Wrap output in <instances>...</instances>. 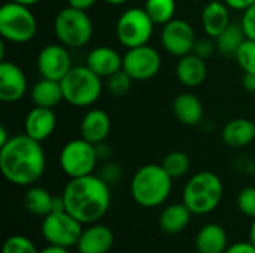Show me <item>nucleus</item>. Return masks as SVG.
Returning a JSON list of instances; mask_svg holds the SVG:
<instances>
[{
  "mask_svg": "<svg viewBox=\"0 0 255 253\" xmlns=\"http://www.w3.org/2000/svg\"><path fill=\"white\" fill-rule=\"evenodd\" d=\"M46 157L40 142L16 134L0 146V170L3 177L16 186H33L45 173Z\"/></svg>",
  "mask_w": 255,
  "mask_h": 253,
  "instance_id": "f257e3e1",
  "label": "nucleus"
},
{
  "mask_svg": "<svg viewBox=\"0 0 255 253\" xmlns=\"http://www.w3.org/2000/svg\"><path fill=\"white\" fill-rule=\"evenodd\" d=\"M100 177L103 180H106L109 185L114 183V182H117L121 177V169H120V166H117L115 163L105 164V167H103V170L100 173Z\"/></svg>",
  "mask_w": 255,
  "mask_h": 253,
  "instance_id": "c9c22d12",
  "label": "nucleus"
},
{
  "mask_svg": "<svg viewBox=\"0 0 255 253\" xmlns=\"http://www.w3.org/2000/svg\"><path fill=\"white\" fill-rule=\"evenodd\" d=\"M58 163L63 173L69 179L93 174L99 163L96 145L82 137L69 140L60 151Z\"/></svg>",
  "mask_w": 255,
  "mask_h": 253,
  "instance_id": "1a4fd4ad",
  "label": "nucleus"
},
{
  "mask_svg": "<svg viewBox=\"0 0 255 253\" xmlns=\"http://www.w3.org/2000/svg\"><path fill=\"white\" fill-rule=\"evenodd\" d=\"M63 98L73 107H90L102 95L103 82L87 66H73L60 81Z\"/></svg>",
  "mask_w": 255,
  "mask_h": 253,
  "instance_id": "423d86ee",
  "label": "nucleus"
},
{
  "mask_svg": "<svg viewBox=\"0 0 255 253\" xmlns=\"http://www.w3.org/2000/svg\"><path fill=\"white\" fill-rule=\"evenodd\" d=\"M103 1H106V3L111 4V6H121V4L127 3L128 0H103Z\"/></svg>",
  "mask_w": 255,
  "mask_h": 253,
  "instance_id": "49530a36",
  "label": "nucleus"
},
{
  "mask_svg": "<svg viewBox=\"0 0 255 253\" xmlns=\"http://www.w3.org/2000/svg\"><path fill=\"white\" fill-rule=\"evenodd\" d=\"M52 30L57 42L69 49L87 46L94 36V24L87 10L72 6L63 7L57 12L52 22Z\"/></svg>",
  "mask_w": 255,
  "mask_h": 253,
  "instance_id": "39448f33",
  "label": "nucleus"
},
{
  "mask_svg": "<svg viewBox=\"0 0 255 253\" xmlns=\"http://www.w3.org/2000/svg\"><path fill=\"white\" fill-rule=\"evenodd\" d=\"M30 98H31V101H33L34 106L54 109L57 104H60L61 101H64L60 81L42 78L40 81H37L31 86V89H30Z\"/></svg>",
  "mask_w": 255,
  "mask_h": 253,
  "instance_id": "393cba45",
  "label": "nucleus"
},
{
  "mask_svg": "<svg viewBox=\"0 0 255 253\" xmlns=\"http://www.w3.org/2000/svg\"><path fill=\"white\" fill-rule=\"evenodd\" d=\"M178 81L187 88L200 86L208 78V66L206 60L197 57L196 54H188L179 58L175 69Z\"/></svg>",
  "mask_w": 255,
  "mask_h": 253,
  "instance_id": "412c9836",
  "label": "nucleus"
},
{
  "mask_svg": "<svg viewBox=\"0 0 255 253\" xmlns=\"http://www.w3.org/2000/svg\"><path fill=\"white\" fill-rule=\"evenodd\" d=\"M235 58L244 73H255V40L245 39L235 54Z\"/></svg>",
  "mask_w": 255,
  "mask_h": 253,
  "instance_id": "c756f323",
  "label": "nucleus"
},
{
  "mask_svg": "<svg viewBox=\"0 0 255 253\" xmlns=\"http://www.w3.org/2000/svg\"><path fill=\"white\" fill-rule=\"evenodd\" d=\"M154 21L145 10V7H128L117 19L115 36L118 42L130 49L142 45H148L154 34Z\"/></svg>",
  "mask_w": 255,
  "mask_h": 253,
  "instance_id": "6e6552de",
  "label": "nucleus"
},
{
  "mask_svg": "<svg viewBox=\"0 0 255 253\" xmlns=\"http://www.w3.org/2000/svg\"><path fill=\"white\" fill-rule=\"evenodd\" d=\"M244 88L248 92H255V73H245L244 75Z\"/></svg>",
  "mask_w": 255,
  "mask_h": 253,
  "instance_id": "a19ab883",
  "label": "nucleus"
},
{
  "mask_svg": "<svg viewBox=\"0 0 255 253\" xmlns=\"http://www.w3.org/2000/svg\"><path fill=\"white\" fill-rule=\"evenodd\" d=\"M172 188L173 179L161 164H145L134 173L130 194L139 206L154 209L167 201Z\"/></svg>",
  "mask_w": 255,
  "mask_h": 253,
  "instance_id": "7ed1b4c3",
  "label": "nucleus"
},
{
  "mask_svg": "<svg viewBox=\"0 0 255 253\" xmlns=\"http://www.w3.org/2000/svg\"><path fill=\"white\" fill-rule=\"evenodd\" d=\"M27 76L19 66L12 61L0 63V100L3 103H16L27 92Z\"/></svg>",
  "mask_w": 255,
  "mask_h": 253,
  "instance_id": "4468645a",
  "label": "nucleus"
},
{
  "mask_svg": "<svg viewBox=\"0 0 255 253\" xmlns=\"http://www.w3.org/2000/svg\"><path fill=\"white\" fill-rule=\"evenodd\" d=\"M114 233L102 224H90L81 234L76 249L78 253H109L114 248Z\"/></svg>",
  "mask_w": 255,
  "mask_h": 253,
  "instance_id": "a211bd4d",
  "label": "nucleus"
},
{
  "mask_svg": "<svg viewBox=\"0 0 255 253\" xmlns=\"http://www.w3.org/2000/svg\"><path fill=\"white\" fill-rule=\"evenodd\" d=\"M241 25L244 28V33H245L247 39L255 40V3L251 7H248L247 10L242 12Z\"/></svg>",
  "mask_w": 255,
  "mask_h": 253,
  "instance_id": "f704fd0d",
  "label": "nucleus"
},
{
  "mask_svg": "<svg viewBox=\"0 0 255 253\" xmlns=\"http://www.w3.org/2000/svg\"><path fill=\"white\" fill-rule=\"evenodd\" d=\"M217 51V45L212 40V37H203V39H197L193 54H196L197 57L203 58V60H209Z\"/></svg>",
  "mask_w": 255,
  "mask_h": 253,
  "instance_id": "72a5a7b5",
  "label": "nucleus"
},
{
  "mask_svg": "<svg viewBox=\"0 0 255 253\" xmlns=\"http://www.w3.org/2000/svg\"><path fill=\"white\" fill-rule=\"evenodd\" d=\"M224 194L223 180L214 171H199L191 176L182 191V203L193 215L212 213L221 203Z\"/></svg>",
  "mask_w": 255,
  "mask_h": 253,
  "instance_id": "20e7f679",
  "label": "nucleus"
},
{
  "mask_svg": "<svg viewBox=\"0 0 255 253\" xmlns=\"http://www.w3.org/2000/svg\"><path fill=\"white\" fill-rule=\"evenodd\" d=\"M82 231V224L66 210L51 212L43 218L40 225L42 237L48 242V245L67 249L76 246Z\"/></svg>",
  "mask_w": 255,
  "mask_h": 253,
  "instance_id": "9d476101",
  "label": "nucleus"
},
{
  "mask_svg": "<svg viewBox=\"0 0 255 253\" xmlns=\"http://www.w3.org/2000/svg\"><path fill=\"white\" fill-rule=\"evenodd\" d=\"M36 66L42 78L61 81L73 67L69 48L61 43H51L43 46L37 55Z\"/></svg>",
  "mask_w": 255,
  "mask_h": 253,
  "instance_id": "ddd939ff",
  "label": "nucleus"
},
{
  "mask_svg": "<svg viewBox=\"0 0 255 253\" xmlns=\"http://www.w3.org/2000/svg\"><path fill=\"white\" fill-rule=\"evenodd\" d=\"M145 10L155 25H164L175 18L176 0H145Z\"/></svg>",
  "mask_w": 255,
  "mask_h": 253,
  "instance_id": "cd10ccee",
  "label": "nucleus"
},
{
  "mask_svg": "<svg viewBox=\"0 0 255 253\" xmlns=\"http://www.w3.org/2000/svg\"><path fill=\"white\" fill-rule=\"evenodd\" d=\"M191 1H208V0H191Z\"/></svg>",
  "mask_w": 255,
  "mask_h": 253,
  "instance_id": "de8ad7c7",
  "label": "nucleus"
},
{
  "mask_svg": "<svg viewBox=\"0 0 255 253\" xmlns=\"http://www.w3.org/2000/svg\"><path fill=\"white\" fill-rule=\"evenodd\" d=\"M10 137H12V136H9V131L6 130V127L1 125V127H0V146L6 145V143L9 142Z\"/></svg>",
  "mask_w": 255,
  "mask_h": 253,
  "instance_id": "37998d69",
  "label": "nucleus"
},
{
  "mask_svg": "<svg viewBox=\"0 0 255 253\" xmlns=\"http://www.w3.org/2000/svg\"><path fill=\"white\" fill-rule=\"evenodd\" d=\"M96 152H97L99 161H100V160L106 161V160H109L111 155H112V148H111L106 142H102V143L96 145Z\"/></svg>",
  "mask_w": 255,
  "mask_h": 253,
  "instance_id": "58836bf2",
  "label": "nucleus"
},
{
  "mask_svg": "<svg viewBox=\"0 0 255 253\" xmlns=\"http://www.w3.org/2000/svg\"><path fill=\"white\" fill-rule=\"evenodd\" d=\"M250 242L255 246V218L251 222V227H250Z\"/></svg>",
  "mask_w": 255,
  "mask_h": 253,
  "instance_id": "a18cd8bd",
  "label": "nucleus"
},
{
  "mask_svg": "<svg viewBox=\"0 0 255 253\" xmlns=\"http://www.w3.org/2000/svg\"><path fill=\"white\" fill-rule=\"evenodd\" d=\"M55 127L57 116L54 110L49 107L34 106L33 109L28 110L24 119V133L37 142H43L48 137H51Z\"/></svg>",
  "mask_w": 255,
  "mask_h": 253,
  "instance_id": "f3484780",
  "label": "nucleus"
},
{
  "mask_svg": "<svg viewBox=\"0 0 255 253\" xmlns=\"http://www.w3.org/2000/svg\"><path fill=\"white\" fill-rule=\"evenodd\" d=\"M224 145L233 149H244L255 140V121L248 118H235L229 121L221 131Z\"/></svg>",
  "mask_w": 255,
  "mask_h": 253,
  "instance_id": "4be33fe9",
  "label": "nucleus"
},
{
  "mask_svg": "<svg viewBox=\"0 0 255 253\" xmlns=\"http://www.w3.org/2000/svg\"><path fill=\"white\" fill-rule=\"evenodd\" d=\"M39 253H69V249H67V248H61V246L49 245V246H46L45 249L39 251Z\"/></svg>",
  "mask_w": 255,
  "mask_h": 253,
  "instance_id": "79ce46f5",
  "label": "nucleus"
},
{
  "mask_svg": "<svg viewBox=\"0 0 255 253\" xmlns=\"http://www.w3.org/2000/svg\"><path fill=\"white\" fill-rule=\"evenodd\" d=\"M224 253H255V246L251 242H239L229 245L227 251Z\"/></svg>",
  "mask_w": 255,
  "mask_h": 253,
  "instance_id": "e433bc0d",
  "label": "nucleus"
},
{
  "mask_svg": "<svg viewBox=\"0 0 255 253\" xmlns=\"http://www.w3.org/2000/svg\"><path fill=\"white\" fill-rule=\"evenodd\" d=\"M230 9L233 10H239V12H244L247 10L248 7H251L255 3V0H223Z\"/></svg>",
  "mask_w": 255,
  "mask_h": 253,
  "instance_id": "4c0bfd02",
  "label": "nucleus"
},
{
  "mask_svg": "<svg viewBox=\"0 0 255 253\" xmlns=\"http://www.w3.org/2000/svg\"><path fill=\"white\" fill-rule=\"evenodd\" d=\"M247 39L244 28L241 25V22H232L215 40L217 45V51L223 55H230L235 57V54L238 52L239 46L244 43V40Z\"/></svg>",
  "mask_w": 255,
  "mask_h": 253,
  "instance_id": "bb28decb",
  "label": "nucleus"
},
{
  "mask_svg": "<svg viewBox=\"0 0 255 253\" xmlns=\"http://www.w3.org/2000/svg\"><path fill=\"white\" fill-rule=\"evenodd\" d=\"M10 1H15V3H19V4H24V6H33V4H37L40 0H10Z\"/></svg>",
  "mask_w": 255,
  "mask_h": 253,
  "instance_id": "c03bdc74",
  "label": "nucleus"
},
{
  "mask_svg": "<svg viewBox=\"0 0 255 253\" xmlns=\"http://www.w3.org/2000/svg\"><path fill=\"white\" fill-rule=\"evenodd\" d=\"M191 216L193 213L184 203H173L164 207V210L160 215L158 224L164 234L176 236L188 227Z\"/></svg>",
  "mask_w": 255,
  "mask_h": 253,
  "instance_id": "b1692460",
  "label": "nucleus"
},
{
  "mask_svg": "<svg viewBox=\"0 0 255 253\" xmlns=\"http://www.w3.org/2000/svg\"><path fill=\"white\" fill-rule=\"evenodd\" d=\"M172 112L175 118L187 127H196L202 124L205 116L203 103L193 92L178 94L172 103Z\"/></svg>",
  "mask_w": 255,
  "mask_h": 253,
  "instance_id": "aec40b11",
  "label": "nucleus"
},
{
  "mask_svg": "<svg viewBox=\"0 0 255 253\" xmlns=\"http://www.w3.org/2000/svg\"><path fill=\"white\" fill-rule=\"evenodd\" d=\"M22 203L28 213L45 218L52 212L54 195L42 186H30L24 194Z\"/></svg>",
  "mask_w": 255,
  "mask_h": 253,
  "instance_id": "a878e982",
  "label": "nucleus"
},
{
  "mask_svg": "<svg viewBox=\"0 0 255 253\" xmlns=\"http://www.w3.org/2000/svg\"><path fill=\"white\" fill-rule=\"evenodd\" d=\"M79 134L93 145L106 142L111 134V116L103 109H90L81 119Z\"/></svg>",
  "mask_w": 255,
  "mask_h": 253,
  "instance_id": "6ab92c4d",
  "label": "nucleus"
},
{
  "mask_svg": "<svg viewBox=\"0 0 255 253\" xmlns=\"http://www.w3.org/2000/svg\"><path fill=\"white\" fill-rule=\"evenodd\" d=\"M160 69L161 55L149 45L130 48L123 55V70L133 81H149L158 75Z\"/></svg>",
  "mask_w": 255,
  "mask_h": 253,
  "instance_id": "9b49d317",
  "label": "nucleus"
},
{
  "mask_svg": "<svg viewBox=\"0 0 255 253\" xmlns=\"http://www.w3.org/2000/svg\"><path fill=\"white\" fill-rule=\"evenodd\" d=\"M227 248H229V237L221 225L208 224L199 230L196 236L197 253H224Z\"/></svg>",
  "mask_w": 255,
  "mask_h": 253,
  "instance_id": "5701e85b",
  "label": "nucleus"
},
{
  "mask_svg": "<svg viewBox=\"0 0 255 253\" xmlns=\"http://www.w3.org/2000/svg\"><path fill=\"white\" fill-rule=\"evenodd\" d=\"M200 22L208 37L217 39L230 24V7L223 0H208L200 13Z\"/></svg>",
  "mask_w": 255,
  "mask_h": 253,
  "instance_id": "dca6fc26",
  "label": "nucleus"
},
{
  "mask_svg": "<svg viewBox=\"0 0 255 253\" xmlns=\"http://www.w3.org/2000/svg\"><path fill=\"white\" fill-rule=\"evenodd\" d=\"M161 166L170 174V177L175 180V179L184 177L188 173V170L191 167V161H190V157L185 152L172 151L164 157Z\"/></svg>",
  "mask_w": 255,
  "mask_h": 253,
  "instance_id": "c85d7f7f",
  "label": "nucleus"
},
{
  "mask_svg": "<svg viewBox=\"0 0 255 253\" xmlns=\"http://www.w3.org/2000/svg\"><path fill=\"white\" fill-rule=\"evenodd\" d=\"M238 209L242 215L248 218H255V186H247L244 188L236 200Z\"/></svg>",
  "mask_w": 255,
  "mask_h": 253,
  "instance_id": "473e14b6",
  "label": "nucleus"
},
{
  "mask_svg": "<svg viewBox=\"0 0 255 253\" xmlns=\"http://www.w3.org/2000/svg\"><path fill=\"white\" fill-rule=\"evenodd\" d=\"M196 31L193 25L182 18H173L163 25L160 42L163 49L173 57H184L193 52L196 45Z\"/></svg>",
  "mask_w": 255,
  "mask_h": 253,
  "instance_id": "f8f14e48",
  "label": "nucleus"
},
{
  "mask_svg": "<svg viewBox=\"0 0 255 253\" xmlns=\"http://www.w3.org/2000/svg\"><path fill=\"white\" fill-rule=\"evenodd\" d=\"M1 253H39V251L28 237L22 234H13L6 239Z\"/></svg>",
  "mask_w": 255,
  "mask_h": 253,
  "instance_id": "2f4dec72",
  "label": "nucleus"
},
{
  "mask_svg": "<svg viewBox=\"0 0 255 253\" xmlns=\"http://www.w3.org/2000/svg\"><path fill=\"white\" fill-rule=\"evenodd\" d=\"M99 0H67L69 6L72 7H76V9H81V10H88L91 9Z\"/></svg>",
  "mask_w": 255,
  "mask_h": 253,
  "instance_id": "ea45409f",
  "label": "nucleus"
},
{
  "mask_svg": "<svg viewBox=\"0 0 255 253\" xmlns=\"http://www.w3.org/2000/svg\"><path fill=\"white\" fill-rule=\"evenodd\" d=\"M85 66L102 79L123 70V55L111 46H96L85 58Z\"/></svg>",
  "mask_w": 255,
  "mask_h": 253,
  "instance_id": "2eb2a0df",
  "label": "nucleus"
},
{
  "mask_svg": "<svg viewBox=\"0 0 255 253\" xmlns=\"http://www.w3.org/2000/svg\"><path fill=\"white\" fill-rule=\"evenodd\" d=\"M37 19L28 6L7 1L0 7V36L1 40L22 45L34 39Z\"/></svg>",
  "mask_w": 255,
  "mask_h": 253,
  "instance_id": "0eeeda50",
  "label": "nucleus"
},
{
  "mask_svg": "<svg viewBox=\"0 0 255 253\" xmlns=\"http://www.w3.org/2000/svg\"><path fill=\"white\" fill-rule=\"evenodd\" d=\"M133 79L124 70H120L108 78V91L114 97H124L128 94L133 85Z\"/></svg>",
  "mask_w": 255,
  "mask_h": 253,
  "instance_id": "7c9ffc66",
  "label": "nucleus"
},
{
  "mask_svg": "<svg viewBox=\"0 0 255 253\" xmlns=\"http://www.w3.org/2000/svg\"><path fill=\"white\" fill-rule=\"evenodd\" d=\"M52 1H61V0H52Z\"/></svg>",
  "mask_w": 255,
  "mask_h": 253,
  "instance_id": "09e8293b",
  "label": "nucleus"
},
{
  "mask_svg": "<svg viewBox=\"0 0 255 253\" xmlns=\"http://www.w3.org/2000/svg\"><path fill=\"white\" fill-rule=\"evenodd\" d=\"M61 197L66 212L82 225L99 222L111 207L109 183L96 174L70 179Z\"/></svg>",
  "mask_w": 255,
  "mask_h": 253,
  "instance_id": "f03ea898",
  "label": "nucleus"
}]
</instances>
